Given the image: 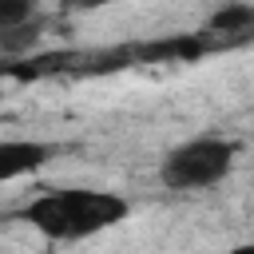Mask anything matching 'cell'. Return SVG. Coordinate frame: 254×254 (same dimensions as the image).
<instances>
[{
    "label": "cell",
    "instance_id": "obj_1",
    "mask_svg": "<svg viewBox=\"0 0 254 254\" xmlns=\"http://www.w3.org/2000/svg\"><path fill=\"white\" fill-rule=\"evenodd\" d=\"M131 214V202L115 190H91V187H64V190H44L36 194L20 218L32 222L48 242H79L99 230H111Z\"/></svg>",
    "mask_w": 254,
    "mask_h": 254
},
{
    "label": "cell",
    "instance_id": "obj_2",
    "mask_svg": "<svg viewBox=\"0 0 254 254\" xmlns=\"http://www.w3.org/2000/svg\"><path fill=\"white\" fill-rule=\"evenodd\" d=\"M234 143L218 139V135H198L187 139L179 147L167 151V159L159 163V179L171 190H206L214 183H222L234 167Z\"/></svg>",
    "mask_w": 254,
    "mask_h": 254
},
{
    "label": "cell",
    "instance_id": "obj_3",
    "mask_svg": "<svg viewBox=\"0 0 254 254\" xmlns=\"http://www.w3.org/2000/svg\"><path fill=\"white\" fill-rule=\"evenodd\" d=\"M52 155H56L52 143H40V139H4L0 143V179L4 183L24 179V175L40 171Z\"/></svg>",
    "mask_w": 254,
    "mask_h": 254
},
{
    "label": "cell",
    "instance_id": "obj_4",
    "mask_svg": "<svg viewBox=\"0 0 254 254\" xmlns=\"http://www.w3.org/2000/svg\"><path fill=\"white\" fill-rule=\"evenodd\" d=\"M210 36H254V4L246 0H226L210 20H206Z\"/></svg>",
    "mask_w": 254,
    "mask_h": 254
},
{
    "label": "cell",
    "instance_id": "obj_5",
    "mask_svg": "<svg viewBox=\"0 0 254 254\" xmlns=\"http://www.w3.org/2000/svg\"><path fill=\"white\" fill-rule=\"evenodd\" d=\"M36 20V0H0V32L32 24Z\"/></svg>",
    "mask_w": 254,
    "mask_h": 254
},
{
    "label": "cell",
    "instance_id": "obj_6",
    "mask_svg": "<svg viewBox=\"0 0 254 254\" xmlns=\"http://www.w3.org/2000/svg\"><path fill=\"white\" fill-rule=\"evenodd\" d=\"M107 4H119V0H71V8H79V12H91V8H107Z\"/></svg>",
    "mask_w": 254,
    "mask_h": 254
}]
</instances>
